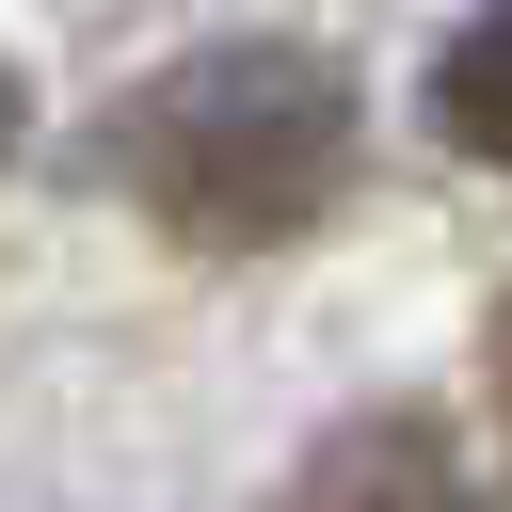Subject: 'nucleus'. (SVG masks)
<instances>
[{
    "label": "nucleus",
    "mask_w": 512,
    "mask_h": 512,
    "mask_svg": "<svg viewBox=\"0 0 512 512\" xmlns=\"http://www.w3.org/2000/svg\"><path fill=\"white\" fill-rule=\"evenodd\" d=\"M272 512H512V480H496L432 400H384V416H336V432L272 480Z\"/></svg>",
    "instance_id": "2"
},
{
    "label": "nucleus",
    "mask_w": 512,
    "mask_h": 512,
    "mask_svg": "<svg viewBox=\"0 0 512 512\" xmlns=\"http://www.w3.org/2000/svg\"><path fill=\"white\" fill-rule=\"evenodd\" d=\"M432 128H448L480 176H512V0H480V16L432 48Z\"/></svg>",
    "instance_id": "3"
},
{
    "label": "nucleus",
    "mask_w": 512,
    "mask_h": 512,
    "mask_svg": "<svg viewBox=\"0 0 512 512\" xmlns=\"http://www.w3.org/2000/svg\"><path fill=\"white\" fill-rule=\"evenodd\" d=\"M96 176L192 256H288L352 192V80L320 48H272V32L192 48L96 112Z\"/></svg>",
    "instance_id": "1"
},
{
    "label": "nucleus",
    "mask_w": 512,
    "mask_h": 512,
    "mask_svg": "<svg viewBox=\"0 0 512 512\" xmlns=\"http://www.w3.org/2000/svg\"><path fill=\"white\" fill-rule=\"evenodd\" d=\"M496 400H512V304H496Z\"/></svg>",
    "instance_id": "4"
},
{
    "label": "nucleus",
    "mask_w": 512,
    "mask_h": 512,
    "mask_svg": "<svg viewBox=\"0 0 512 512\" xmlns=\"http://www.w3.org/2000/svg\"><path fill=\"white\" fill-rule=\"evenodd\" d=\"M0 144H16V80H0Z\"/></svg>",
    "instance_id": "5"
}]
</instances>
